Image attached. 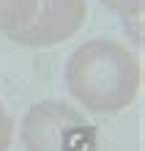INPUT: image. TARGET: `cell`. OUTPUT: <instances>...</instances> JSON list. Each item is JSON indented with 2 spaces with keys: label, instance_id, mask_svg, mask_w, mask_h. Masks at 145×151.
<instances>
[{
  "label": "cell",
  "instance_id": "cell-1",
  "mask_svg": "<svg viewBox=\"0 0 145 151\" xmlns=\"http://www.w3.org/2000/svg\"><path fill=\"white\" fill-rule=\"evenodd\" d=\"M66 91L90 113H118L137 99L142 66L112 39H90L71 52L63 69Z\"/></svg>",
  "mask_w": 145,
  "mask_h": 151
},
{
  "label": "cell",
  "instance_id": "cell-2",
  "mask_svg": "<svg viewBox=\"0 0 145 151\" xmlns=\"http://www.w3.org/2000/svg\"><path fill=\"white\" fill-rule=\"evenodd\" d=\"M22 146L25 151H99V135L69 102L44 99L22 118Z\"/></svg>",
  "mask_w": 145,
  "mask_h": 151
},
{
  "label": "cell",
  "instance_id": "cell-3",
  "mask_svg": "<svg viewBox=\"0 0 145 151\" xmlns=\"http://www.w3.org/2000/svg\"><path fill=\"white\" fill-rule=\"evenodd\" d=\"M88 17L85 0H39L33 19L19 28L16 33H8L22 47H55L77 36Z\"/></svg>",
  "mask_w": 145,
  "mask_h": 151
},
{
  "label": "cell",
  "instance_id": "cell-4",
  "mask_svg": "<svg viewBox=\"0 0 145 151\" xmlns=\"http://www.w3.org/2000/svg\"><path fill=\"white\" fill-rule=\"evenodd\" d=\"M39 0H0V33H16L25 28L33 14Z\"/></svg>",
  "mask_w": 145,
  "mask_h": 151
},
{
  "label": "cell",
  "instance_id": "cell-5",
  "mask_svg": "<svg viewBox=\"0 0 145 151\" xmlns=\"http://www.w3.org/2000/svg\"><path fill=\"white\" fill-rule=\"evenodd\" d=\"M107 8L123 14V17H140L142 14V0H101Z\"/></svg>",
  "mask_w": 145,
  "mask_h": 151
},
{
  "label": "cell",
  "instance_id": "cell-6",
  "mask_svg": "<svg viewBox=\"0 0 145 151\" xmlns=\"http://www.w3.org/2000/svg\"><path fill=\"white\" fill-rule=\"evenodd\" d=\"M11 137H14V121L8 115V110L3 107V102H0V151H8Z\"/></svg>",
  "mask_w": 145,
  "mask_h": 151
}]
</instances>
